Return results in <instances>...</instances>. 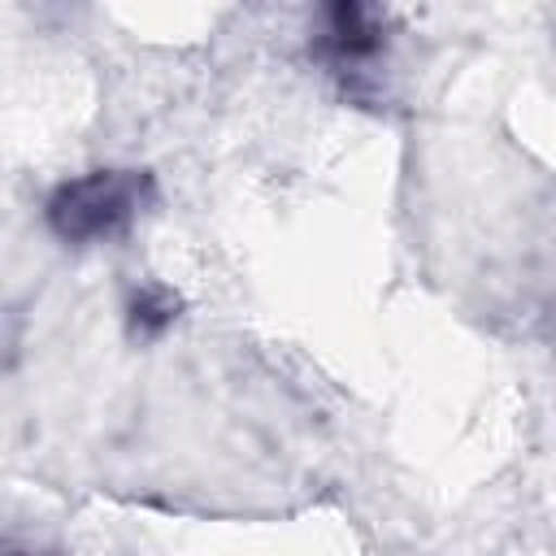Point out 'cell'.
Wrapping results in <instances>:
<instances>
[{
	"instance_id": "6da1fadb",
	"label": "cell",
	"mask_w": 556,
	"mask_h": 556,
	"mask_svg": "<svg viewBox=\"0 0 556 556\" xmlns=\"http://www.w3.org/2000/svg\"><path fill=\"white\" fill-rule=\"evenodd\" d=\"M139 187L143 182L135 174H104V169L74 178L48 200V222L61 239H74V243L109 239L135 217Z\"/></svg>"
},
{
	"instance_id": "7a4b0ae2",
	"label": "cell",
	"mask_w": 556,
	"mask_h": 556,
	"mask_svg": "<svg viewBox=\"0 0 556 556\" xmlns=\"http://www.w3.org/2000/svg\"><path fill=\"white\" fill-rule=\"evenodd\" d=\"M174 308H178V300H174L169 291L152 287V291H143V295L135 300V326H139L143 334H156V330H165V326L174 321Z\"/></svg>"
}]
</instances>
